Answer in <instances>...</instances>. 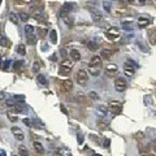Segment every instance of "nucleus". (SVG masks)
I'll return each instance as SVG.
<instances>
[{
	"instance_id": "35",
	"label": "nucleus",
	"mask_w": 156,
	"mask_h": 156,
	"mask_svg": "<svg viewBox=\"0 0 156 156\" xmlns=\"http://www.w3.org/2000/svg\"><path fill=\"white\" fill-rule=\"evenodd\" d=\"M98 125H99V129H100V130H103V129H107V128H108V126H107L108 124H107V122H103V121H99V122H98Z\"/></svg>"
},
{
	"instance_id": "33",
	"label": "nucleus",
	"mask_w": 156,
	"mask_h": 156,
	"mask_svg": "<svg viewBox=\"0 0 156 156\" xmlns=\"http://www.w3.org/2000/svg\"><path fill=\"white\" fill-rule=\"evenodd\" d=\"M18 17H20V20H21V21H27V20H29V17H30V16H29L27 13H25V12H22V13H21V14H20Z\"/></svg>"
},
{
	"instance_id": "28",
	"label": "nucleus",
	"mask_w": 156,
	"mask_h": 156,
	"mask_svg": "<svg viewBox=\"0 0 156 156\" xmlns=\"http://www.w3.org/2000/svg\"><path fill=\"white\" fill-rule=\"evenodd\" d=\"M25 33H26V36L33 35V34H34V27H33L31 25H26V26H25Z\"/></svg>"
},
{
	"instance_id": "10",
	"label": "nucleus",
	"mask_w": 156,
	"mask_h": 156,
	"mask_svg": "<svg viewBox=\"0 0 156 156\" xmlns=\"http://www.w3.org/2000/svg\"><path fill=\"white\" fill-rule=\"evenodd\" d=\"M12 134L14 135V138H16L17 141H24V133H22V130L20 129V128L13 126V128H12Z\"/></svg>"
},
{
	"instance_id": "30",
	"label": "nucleus",
	"mask_w": 156,
	"mask_h": 156,
	"mask_svg": "<svg viewBox=\"0 0 156 156\" xmlns=\"http://www.w3.org/2000/svg\"><path fill=\"white\" fill-rule=\"evenodd\" d=\"M150 43L153 46V44H156V30H153L151 34H150Z\"/></svg>"
},
{
	"instance_id": "42",
	"label": "nucleus",
	"mask_w": 156,
	"mask_h": 156,
	"mask_svg": "<svg viewBox=\"0 0 156 156\" xmlns=\"http://www.w3.org/2000/svg\"><path fill=\"white\" fill-rule=\"evenodd\" d=\"M5 99V94L4 92H0V100H4Z\"/></svg>"
},
{
	"instance_id": "38",
	"label": "nucleus",
	"mask_w": 156,
	"mask_h": 156,
	"mask_svg": "<svg viewBox=\"0 0 156 156\" xmlns=\"http://www.w3.org/2000/svg\"><path fill=\"white\" fill-rule=\"evenodd\" d=\"M90 98H91V99H94V100H96L99 96L96 95V92H95V91H91V92H90Z\"/></svg>"
},
{
	"instance_id": "7",
	"label": "nucleus",
	"mask_w": 156,
	"mask_h": 156,
	"mask_svg": "<svg viewBox=\"0 0 156 156\" xmlns=\"http://www.w3.org/2000/svg\"><path fill=\"white\" fill-rule=\"evenodd\" d=\"M134 72H135L134 63H133L131 60H129V61L125 64V66H124V73H125V75H126V77H133Z\"/></svg>"
},
{
	"instance_id": "50",
	"label": "nucleus",
	"mask_w": 156,
	"mask_h": 156,
	"mask_svg": "<svg viewBox=\"0 0 156 156\" xmlns=\"http://www.w3.org/2000/svg\"><path fill=\"white\" fill-rule=\"evenodd\" d=\"M2 2H3V0H0V4H2Z\"/></svg>"
},
{
	"instance_id": "31",
	"label": "nucleus",
	"mask_w": 156,
	"mask_h": 156,
	"mask_svg": "<svg viewBox=\"0 0 156 156\" xmlns=\"http://www.w3.org/2000/svg\"><path fill=\"white\" fill-rule=\"evenodd\" d=\"M26 38H27V43H29V44L33 46V44L36 43V36H35L34 34H33V35H29V36H26Z\"/></svg>"
},
{
	"instance_id": "18",
	"label": "nucleus",
	"mask_w": 156,
	"mask_h": 156,
	"mask_svg": "<svg viewBox=\"0 0 156 156\" xmlns=\"http://www.w3.org/2000/svg\"><path fill=\"white\" fill-rule=\"evenodd\" d=\"M89 70L90 73L94 75V77H98L100 74V68L99 66H92V65H89Z\"/></svg>"
},
{
	"instance_id": "47",
	"label": "nucleus",
	"mask_w": 156,
	"mask_h": 156,
	"mask_svg": "<svg viewBox=\"0 0 156 156\" xmlns=\"http://www.w3.org/2000/svg\"><path fill=\"white\" fill-rule=\"evenodd\" d=\"M94 156H102L100 153H94Z\"/></svg>"
},
{
	"instance_id": "36",
	"label": "nucleus",
	"mask_w": 156,
	"mask_h": 156,
	"mask_svg": "<svg viewBox=\"0 0 156 156\" xmlns=\"http://www.w3.org/2000/svg\"><path fill=\"white\" fill-rule=\"evenodd\" d=\"M87 46H89L90 50H96V48H98V44H95V43H92V42H89Z\"/></svg>"
},
{
	"instance_id": "40",
	"label": "nucleus",
	"mask_w": 156,
	"mask_h": 156,
	"mask_svg": "<svg viewBox=\"0 0 156 156\" xmlns=\"http://www.w3.org/2000/svg\"><path fill=\"white\" fill-rule=\"evenodd\" d=\"M77 139H78V143L82 144V142H83V136H82V134H78V135H77Z\"/></svg>"
},
{
	"instance_id": "12",
	"label": "nucleus",
	"mask_w": 156,
	"mask_h": 156,
	"mask_svg": "<svg viewBox=\"0 0 156 156\" xmlns=\"http://www.w3.org/2000/svg\"><path fill=\"white\" fill-rule=\"evenodd\" d=\"M138 26L141 27V29H146L150 24H151V21H150V18H147V17H139L138 18Z\"/></svg>"
},
{
	"instance_id": "6",
	"label": "nucleus",
	"mask_w": 156,
	"mask_h": 156,
	"mask_svg": "<svg viewBox=\"0 0 156 156\" xmlns=\"http://www.w3.org/2000/svg\"><path fill=\"white\" fill-rule=\"evenodd\" d=\"M114 89L119 91V92H122L126 90V81H125V78H117V80L114 81Z\"/></svg>"
},
{
	"instance_id": "13",
	"label": "nucleus",
	"mask_w": 156,
	"mask_h": 156,
	"mask_svg": "<svg viewBox=\"0 0 156 156\" xmlns=\"http://www.w3.org/2000/svg\"><path fill=\"white\" fill-rule=\"evenodd\" d=\"M33 147H34V150L36 151V153H39V155H42V153H44V147L42 146V143L41 142H34L33 143Z\"/></svg>"
},
{
	"instance_id": "34",
	"label": "nucleus",
	"mask_w": 156,
	"mask_h": 156,
	"mask_svg": "<svg viewBox=\"0 0 156 156\" xmlns=\"http://www.w3.org/2000/svg\"><path fill=\"white\" fill-rule=\"evenodd\" d=\"M63 18H64V22H65L68 26H72V25H73V22H72V18H70V17L65 16V17H63Z\"/></svg>"
},
{
	"instance_id": "2",
	"label": "nucleus",
	"mask_w": 156,
	"mask_h": 156,
	"mask_svg": "<svg viewBox=\"0 0 156 156\" xmlns=\"http://www.w3.org/2000/svg\"><path fill=\"white\" fill-rule=\"evenodd\" d=\"M108 109L112 114H120L121 111H122V104L120 102H117V100H112L108 104Z\"/></svg>"
},
{
	"instance_id": "11",
	"label": "nucleus",
	"mask_w": 156,
	"mask_h": 156,
	"mask_svg": "<svg viewBox=\"0 0 156 156\" xmlns=\"http://www.w3.org/2000/svg\"><path fill=\"white\" fill-rule=\"evenodd\" d=\"M102 63H103L102 57L100 56H96V55H94L91 57V60H90V65H92V66H99V68H102Z\"/></svg>"
},
{
	"instance_id": "27",
	"label": "nucleus",
	"mask_w": 156,
	"mask_h": 156,
	"mask_svg": "<svg viewBox=\"0 0 156 156\" xmlns=\"http://www.w3.org/2000/svg\"><path fill=\"white\" fill-rule=\"evenodd\" d=\"M108 107H104V105H99L98 107V112H99L102 116H107V113H108Z\"/></svg>"
},
{
	"instance_id": "21",
	"label": "nucleus",
	"mask_w": 156,
	"mask_h": 156,
	"mask_svg": "<svg viewBox=\"0 0 156 156\" xmlns=\"http://www.w3.org/2000/svg\"><path fill=\"white\" fill-rule=\"evenodd\" d=\"M9 21H11L13 25H18V22H20V17H18L16 13H9Z\"/></svg>"
},
{
	"instance_id": "17",
	"label": "nucleus",
	"mask_w": 156,
	"mask_h": 156,
	"mask_svg": "<svg viewBox=\"0 0 156 156\" xmlns=\"http://www.w3.org/2000/svg\"><path fill=\"white\" fill-rule=\"evenodd\" d=\"M117 65L116 64H107L105 65V70H107V73L108 74H114L116 72H117Z\"/></svg>"
},
{
	"instance_id": "37",
	"label": "nucleus",
	"mask_w": 156,
	"mask_h": 156,
	"mask_svg": "<svg viewBox=\"0 0 156 156\" xmlns=\"http://www.w3.org/2000/svg\"><path fill=\"white\" fill-rule=\"evenodd\" d=\"M22 122H24L26 126H31V125H33V121H31V120H29V119H24V120H22Z\"/></svg>"
},
{
	"instance_id": "44",
	"label": "nucleus",
	"mask_w": 156,
	"mask_h": 156,
	"mask_svg": "<svg viewBox=\"0 0 156 156\" xmlns=\"http://www.w3.org/2000/svg\"><path fill=\"white\" fill-rule=\"evenodd\" d=\"M0 156H7V152L3 151V150H0Z\"/></svg>"
},
{
	"instance_id": "29",
	"label": "nucleus",
	"mask_w": 156,
	"mask_h": 156,
	"mask_svg": "<svg viewBox=\"0 0 156 156\" xmlns=\"http://www.w3.org/2000/svg\"><path fill=\"white\" fill-rule=\"evenodd\" d=\"M39 70H41V63L34 61V64H33V73H39Z\"/></svg>"
},
{
	"instance_id": "8",
	"label": "nucleus",
	"mask_w": 156,
	"mask_h": 156,
	"mask_svg": "<svg viewBox=\"0 0 156 156\" xmlns=\"http://www.w3.org/2000/svg\"><path fill=\"white\" fill-rule=\"evenodd\" d=\"M91 18H92L94 22H102V21H103V14H102L100 11L92 9V11H91Z\"/></svg>"
},
{
	"instance_id": "43",
	"label": "nucleus",
	"mask_w": 156,
	"mask_h": 156,
	"mask_svg": "<svg viewBox=\"0 0 156 156\" xmlns=\"http://www.w3.org/2000/svg\"><path fill=\"white\" fill-rule=\"evenodd\" d=\"M46 31H47V30H46V29H43V30H42V31H41V36H42V38H43V36H44V35H46Z\"/></svg>"
},
{
	"instance_id": "49",
	"label": "nucleus",
	"mask_w": 156,
	"mask_h": 156,
	"mask_svg": "<svg viewBox=\"0 0 156 156\" xmlns=\"http://www.w3.org/2000/svg\"><path fill=\"white\" fill-rule=\"evenodd\" d=\"M0 66H2V57H0Z\"/></svg>"
},
{
	"instance_id": "25",
	"label": "nucleus",
	"mask_w": 156,
	"mask_h": 156,
	"mask_svg": "<svg viewBox=\"0 0 156 156\" xmlns=\"http://www.w3.org/2000/svg\"><path fill=\"white\" fill-rule=\"evenodd\" d=\"M18 152H20L21 156H29V150L25 146H20L18 147Z\"/></svg>"
},
{
	"instance_id": "45",
	"label": "nucleus",
	"mask_w": 156,
	"mask_h": 156,
	"mask_svg": "<svg viewBox=\"0 0 156 156\" xmlns=\"http://www.w3.org/2000/svg\"><path fill=\"white\" fill-rule=\"evenodd\" d=\"M136 2H138V4H141V5L144 4V0H136Z\"/></svg>"
},
{
	"instance_id": "1",
	"label": "nucleus",
	"mask_w": 156,
	"mask_h": 156,
	"mask_svg": "<svg viewBox=\"0 0 156 156\" xmlns=\"http://www.w3.org/2000/svg\"><path fill=\"white\" fill-rule=\"evenodd\" d=\"M75 80H77V83L78 85H81V86H86L87 81H89V74L85 69H80L77 73V77H75Z\"/></svg>"
},
{
	"instance_id": "20",
	"label": "nucleus",
	"mask_w": 156,
	"mask_h": 156,
	"mask_svg": "<svg viewBox=\"0 0 156 156\" xmlns=\"http://www.w3.org/2000/svg\"><path fill=\"white\" fill-rule=\"evenodd\" d=\"M103 8L108 13L112 12V2H111V0H104V2H103Z\"/></svg>"
},
{
	"instance_id": "14",
	"label": "nucleus",
	"mask_w": 156,
	"mask_h": 156,
	"mask_svg": "<svg viewBox=\"0 0 156 156\" xmlns=\"http://www.w3.org/2000/svg\"><path fill=\"white\" fill-rule=\"evenodd\" d=\"M0 46H3V47H9L11 46V42H9V39L2 34V31H0Z\"/></svg>"
},
{
	"instance_id": "5",
	"label": "nucleus",
	"mask_w": 156,
	"mask_h": 156,
	"mask_svg": "<svg viewBox=\"0 0 156 156\" xmlns=\"http://www.w3.org/2000/svg\"><path fill=\"white\" fill-rule=\"evenodd\" d=\"M105 34H107L108 39H111V41H114V39L120 38V30H119V27H116V26L109 27V29L107 30Z\"/></svg>"
},
{
	"instance_id": "9",
	"label": "nucleus",
	"mask_w": 156,
	"mask_h": 156,
	"mask_svg": "<svg viewBox=\"0 0 156 156\" xmlns=\"http://www.w3.org/2000/svg\"><path fill=\"white\" fill-rule=\"evenodd\" d=\"M73 90V82L70 80H65L61 85V92H70Z\"/></svg>"
},
{
	"instance_id": "3",
	"label": "nucleus",
	"mask_w": 156,
	"mask_h": 156,
	"mask_svg": "<svg viewBox=\"0 0 156 156\" xmlns=\"http://www.w3.org/2000/svg\"><path fill=\"white\" fill-rule=\"evenodd\" d=\"M72 68H73V61H70V60H65V61H63V64H61V69H60V74H61V75H68V74L70 73Z\"/></svg>"
},
{
	"instance_id": "16",
	"label": "nucleus",
	"mask_w": 156,
	"mask_h": 156,
	"mask_svg": "<svg viewBox=\"0 0 156 156\" xmlns=\"http://www.w3.org/2000/svg\"><path fill=\"white\" fill-rule=\"evenodd\" d=\"M112 55H113V51L112 50H109V48H104L103 51H102V59H105V60H108V59H111L112 57Z\"/></svg>"
},
{
	"instance_id": "4",
	"label": "nucleus",
	"mask_w": 156,
	"mask_h": 156,
	"mask_svg": "<svg viewBox=\"0 0 156 156\" xmlns=\"http://www.w3.org/2000/svg\"><path fill=\"white\" fill-rule=\"evenodd\" d=\"M74 8H75V4H73V3H64L63 7H61V9H60V16L61 17L68 16Z\"/></svg>"
},
{
	"instance_id": "22",
	"label": "nucleus",
	"mask_w": 156,
	"mask_h": 156,
	"mask_svg": "<svg viewBox=\"0 0 156 156\" xmlns=\"http://www.w3.org/2000/svg\"><path fill=\"white\" fill-rule=\"evenodd\" d=\"M8 120H9V121H12V122H16V121L18 120V117L16 116V112H14V111H12V109H11V111L8 112Z\"/></svg>"
},
{
	"instance_id": "23",
	"label": "nucleus",
	"mask_w": 156,
	"mask_h": 156,
	"mask_svg": "<svg viewBox=\"0 0 156 156\" xmlns=\"http://www.w3.org/2000/svg\"><path fill=\"white\" fill-rule=\"evenodd\" d=\"M16 52L24 56V55L26 53V47H25V44H18L17 48H16Z\"/></svg>"
},
{
	"instance_id": "39",
	"label": "nucleus",
	"mask_w": 156,
	"mask_h": 156,
	"mask_svg": "<svg viewBox=\"0 0 156 156\" xmlns=\"http://www.w3.org/2000/svg\"><path fill=\"white\" fill-rule=\"evenodd\" d=\"M13 98H14L16 100H24V99H25V96H24V95H14Z\"/></svg>"
},
{
	"instance_id": "26",
	"label": "nucleus",
	"mask_w": 156,
	"mask_h": 156,
	"mask_svg": "<svg viewBox=\"0 0 156 156\" xmlns=\"http://www.w3.org/2000/svg\"><path fill=\"white\" fill-rule=\"evenodd\" d=\"M50 39H51V42H52L53 44L57 43V33H56V30H52V31L50 33Z\"/></svg>"
},
{
	"instance_id": "48",
	"label": "nucleus",
	"mask_w": 156,
	"mask_h": 156,
	"mask_svg": "<svg viewBox=\"0 0 156 156\" xmlns=\"http://www.w3.org/2000/svg\"><path fill=\"white\" fill-rule=\"evenodd\" d=\"M126 2H129V3H131V2H134V0H126Z\"/></svg>"
},
{
	"instance_id": "24",
	"label": "nucleus",
	"mask_w": 156,
	"mask_h": 156,
	"mask_svg": "<svg viewBox=\"0 0 156 156\" xmlns=\"http://www.w3.org/2000/svg\"><path fill=\"white\" fill-rule=\"evenodd\" d=\"M36 80H38V82H39V83H41V85H43V86L48 85V81H47V78H46L44 75H42V74H39V75L36 77Z\"/></svg>"
},
{
	"instance_id": "41",
	"label": "nucleus",
	"mask_w": 156,
	"mask_h": 156,
	"mask_svg": "<svg viewBox=\"0 0 156 156\" xmlns=\"http://www.w3.org/2000/svg\"><path fill=\"white\" fill-rule=\"evenodd\" d=\"M24 65V61H16V64H14V68L16 69H18L20 66H22Z\"/></svg>"
},
{
	"instance_id": "46",
	"label": "nucleus",
	"mask_w": 156,
	"mask_h": 156,
	"mask_svg": "<svg viewBox=\"0 0 156 156\" xmlns=\"http://www.w3.org/2000/svg\"><path fill=\"white\" fill-rule=\"evenodd\" d=\"M61 111H63V112H64V113H65V114H68V112H66V109H65V108H64V107H63V105H61Z\"/></svg>"
},
{
	"instance_id": "15",
	"label": "nucleus",
	"mask_w": 156,
	"mask_h": 156,
	"mask_svg": "<svg viewBox=\"0 0 156 156\" xmlns=\"http://www.w3.org/2000/svg\"><path fill=\"white\" fill-rule=\"evenodd\" d=\"M70 57L73 61H80L81 60V52L77 51V50H72L70 51Z\"/></svg>"
},
{
	"instance_id": "19",
	"label": "nucleus",
	"mask_w": 156,
	"mask_h": 156,
	"mask_svg": "<svg viewBox=\"0 0 156 156\" xmlns=\"http://www.w3.org/2000/svg\"><path fill=\"white\" fill-rule=\"evenodd\" d=\"M55 156H70V152L64 148H59L55 151Z\"/></svg>"
},
{
	"instance_id": "32",
	"label": "nucleus",
	"mask_w": 156,
	"mask_h": 156,
	"mask_svg": "<svg viewBox=\"0 0 156 156\" xmlns=\"http://www.w3.org/2000/svg\"><path fill=\"white\" fill-rule=\"evenodd\" d=\"M121 26H122L124 29H128V30H131V29H133V24L129 22V21H122Z\"/></svg>"
}]
</instances>
